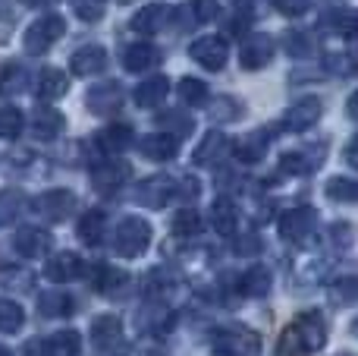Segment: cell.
Masks as SVG:
<instances>
[{"label": "cell", "mask_w": 358, "mask_h": 356, "mask_svg": "<svg viewBox=\"0 0 358 356\" xmlns=\"http://www.w3.org/2000/svg\"><path fill=\"white\" fill-rule=\"evenodd\" d=\"M324 344H327V322L317 309H308V313H299L283 331L277 356H308L317 353Z\"/></svg>", "instance_id": "1"}, {"label": "cell", "mask_w": 358, "mask_h": 356, "mask_svg": "<svg viewBox=\"0 0 358 356\" xmlns=\"http://www.w3.org/2000/svg\"><path fill=\"white\" fill-rule=\"evenodd\" d=\"M210 353L214 356H258L261 334L245 325H223L210 334Z\"/></svg>", "instance_id": "2"}, {"label": "cell", "mask_w": 358, "mask_h": 356, "mask_svg": "<svg viewBox=\"0 0 358 356\" xmlns=\"http://www.w3.org/2000/svg\"><path fill=\"white\" fill-rule=\"evenodd\" d=\"M113 246L123 259H138L151 246V224L145 218H136V214L123 218L113 231Z\"/></svg>", "instance_id": "3"}, {"label": "cell", "mask_w": 358, "mask_h": 356, "mask_svg": "<svg viewBox=\"0 0 358 356\" xmlns=\"http://www.w3.org/2000/svg\"><path fill=\"white\" fill-rule=\"evenodd\" d=\"M92 347L98 356H120L126 350L123 322L117 315H98L92 322Z\"/></svg>", "instance_id": "4"}, {"label": "cell", "mask_w": 358, "mask_h": 356, "mask_svg": "<svg viewBox=\"0 0 358 356\" xmlns=\"http://www.w3.org/2000/svg\"><path fill=\"white\" fill-rule=\"evenodd\" d=\"M66 32V22H63V16H41L38 22H31L29 29H25V38H22V48L25 54H44V50L50 48V44L57 41V38Z\"/></svg>", "instance_id": "5"}, {"label": "cell", "mask_w": 358, "mask_h": 356, "mask_svg": "<svg viewBox=\"0 0 358 356\" xmlns=\"http://www.w3.org/2000/svg\"><path fill=\"white\" fill-rule=\"evenodd\" d=\"M189 57L195 63H201L204 69H214L217 73V69H223V63H227L229 48L220 35H201L189 44Z\"/></svg>", "instance_id": "6"}, {"label": "cell", "mask_w": 358, "mask_h": 356, "mask_svg": "<svg viewBox=\"0 0 358 356\" xmlns=\"http://www.w3.org/2000/svg\"><path fill=\"white\" fill-rule=\"evenodd\" d=\"M76 212V196L69 189H48L35 199V214L44 221H63Z\"/></svg>", "instance_id": "7"}, {"label": "cell", "mask_w": 358, "mask_h": 356, "mask_svg": "<svg viewBox=\"0 0 358 356\" xmlns=\"http://www.w3.org/2000/svg\"><path fill=\"white\" fill-rule=\"evenodd\" d=\"M315 208H289L286 214H280V237L289 240V243H302L311 231H315Z\"/></svg>", "instance_id": "8"}, {"label": "cell", "mask_w": 358, "mask_h": 356, "mask_svg": "<svg viewBox=\"0 0 358 356\" xmlns=\"http://www.w3.org/2000/svg\"><path fill=\"white\" fill-rule=\"evenodd\" d=\"M13 246H16V252L19 256H25V259H38V256H44V252L54 246V237H50L44 227H19L16 231V240H13Z\"/></svg>", "instance_id": "9"}, {"label": "cell", "mask_w": 358, "mask_h": 356, "mask_svg": "<svg viewBox=\"0 0 358 356\" xmlns=\"http://www.w3.org/2000/svg\"><path fill=\"white\" fill-rule=\"evenodd\" d=\"M170 196H176L173 180H170V177H161V174L142 180L136 189V202L145 208H164V202H167Z\"/></svg>", "instance_id": "10"}, {"label": "cell", "mask_w": 358, "mask_h": 356, "mask_svg": "<svg viewBox=\"0 0 358 356\" xmlns=\"http://www.w3.org/2000/svg\"><path fill=\"white\" fill-rule=\"evenodd\" d=\"M132 177V167L126 161H104L92 170V186L98 193H113Z\"/></svg>", "instance_id": "11"}, {"label": "cell", "mask_w": 358, "mask_h": 356, "mask_svg": "<svg viewBox=\"0 0 358 356\" xmlns=\"http://www.w3.org/2000/svg\"><path fill=\"white\" fill-rule=\"evenodd\" d=\"M82 271H85V265H82V259L76 256V252H57V256H50L48 265H44V278L54 284L76 281V278H82Z\"/></svg>", "instance_id": "12"}, {"label": "cell", "mask_w": 358, "mask_h": 356, "mask_svg": "<svg viewBox=\"0 0 358 356\" xmlns=\"http://www.w3.org/2000/svg\"><path fill=\"white\" fill-rule=\"evenodd\" d=\"M317 117H321V101H317L315 95H308V98H299L296 104L286 111L283 126H286L289 132H305L308 126H315Z\"/></svg>", "instance_id": "13"}, {"label": "cell", "mask_w": 358, "mask_h": 356, "mask_svg": "<svg viewBox=\"0 0 358 356\" xmlns=\"http://www.w3.org/2000/svg\"><path fill=\"white\" fill-rule=\"evenodd\" d=\"M273 57V41L267 35H245V41H242L239 48V63L245 69H261L267 67Z\"/></svg>", "instance_id": "14"}, {"label": "cell", "mask_w": 358, "mask_h": 356, "mask_svg": "<svg viewBox=\"0 0 358 356\" xmlns=\"http://www.w3.org/2000/svg\"><path fill=\"white\" fill-rule=\"evenodd\" d=\"M85 104L92 114H110L123 104V92H120L117 82H101V85H92L85 95Z\"/></svg>", "instance_id": "15"}, {"label": "cell", "mask_w": 358, "mask_h": 356, "mask_svg": "<svg viewBox=\"0 0 358 356\" xmlns=\"http://www.w3.org/2000/svg\"><path fill=\"white\" fill-rule=\"evenodd\" d=\"M138 151L145 158H151V161H170L179 151V139L170 136V132H151V136L138 139Z\"/></svg>", "instance_id": "16"}, {"label": "cell", "mask_w": 358, "mask_h": 356, "mask_svg": "<svg viewBox=\"0 0 358 356\" xmlns=\"http://www.w3.org/2000/svg\"><path fill=\"white\" fill-rule=\"evenodd\" d=\"M69 67H73L76 76H98L101 69H107V50L101 44H85L73 54Z\"/></svg>", "instance_id": "17"}, {"label": "cell", "mask_w": 358, "mask_h": 356, "mask_svg": "<svg viewBox=\"0 0 358 356\" xmlns=\"http://www.w3.org/2000/svg\"><path fill=\"white\" fill-rule=\"evenodd\" d=\"M157 60H161V50H157L151 41L129 44L123 54V67L129 69V73H145V69H151Z\"/></svg>", "instance_id": "18"}, {"label": "cell", "mask_w": 358, "mask_h": 356, "mask_svg": "<svg viewBox=\"0 0 358 356\" xmlns=\"http://www.w3.org/2000/svg\"><path fill=\"white\" fill-rule=\"evenodd\" d=\"M79 347H82L79 331H73V328H66V331H57L54 338L41 341V347H38V353H41V356H79Z\"/></svg>", "instance_id": "19"}, {"label": "cell", "mask_w": 358, "mask_h": 356, "mask_svg": "<svg viewBox=\"0 0 358 356\" xmlns=\"http://www.w3.org/2000/svg\"><path fill=\"white\" fill-rule=\"evenodd\" d=\"M98 145L107 151V155H120V151H126L129 145H136V139H132V126H126V123L104 126V130L98 132Z\"/></svg>", "instance_id": "20"}, {"label": "cell", "mask_w": 358, "mask_h": 356, "mask_svg": "<svg viewBox=\"0 0 358 356\" xmlns=\"http://www.w3.org/2000/svg\"><path fill=\"white\" fill-rule=\"evenodd\" d=\"M167 19H170L167 6L151 4V6H142V10L132 16V29H136L138 35H155V32L164 29V22H167Z\"/></svg>", "instance_id": "21"}, {"label": "cell", "mask_w": 358, "mask_h": 356, "mask_svg": "<svg viewBox=\"0 0 358 356\" xmlns=\"http://www.w3.org/2000/svg\"><path fill=\"white\" fill-rule=\"evenodd\" d=\"M210 224H214V231L220 233V237H233L236 227H239V212H236L233 202L217 199L214 205H210Z\"/></svg>", "instance_id": "22"}, {"label": "cell", "mask_w": 358, "mask_h": 356, "mask_svg": "<svg viewBox=\"0 0 358 356\" xmlns=\"http://www.w3.org/2000/svg\"><path fill=\"white\" fill-rule=\"evenodd\" d=\"M167 92H170L167 76H155V79H145L142 85L136 88V104H138V107H157V104H164Z\"/></svg>", "instance_id": "23"}, {"label": "cell", "mask_w": 358, "mask_h": 356, "mask_svg": "<svg viewBox=\"0 0 358 356\" xmlns=\"http://www.w3.org/2000/svg\"><path fill=\"white\" fill-rule=\"evenodd\" d=\"M31 130H35L38 139H54V136H60V130H63V114L54 111V107H38L35 117H31Z\"/></svg>", "instance_id": "24"}, {"label": "cell", "mask_w": 358, "mask_h": 356, "mask_svg": "<svg viewBox=\"0 0 358 356\" xmlns=\"http://www.w3.org/2000/svg\"><path fill=\"white\" fill-rule=\"evenodd\" d=\"M227 149H229L227 136H220V132H208V136L201 139V145L195 149L192 161L195 164H214V161H220V158L227 155Z\"/></svg>", "instance_id": "25"}, {"label": "cell", "mask_w": 358, "mask_h": 356, "mask_svg": "<svg viewBox=\"0 0 358 356\" xmlns=\"http://www.w3.org/2000/svg\"><path fill=\"white\" fill-rule=\"evenodd\" d=\"M66 88H69V79L63 69H44V73L38 76V98H44V101L63 98Z\"/></svg>", "instance_id": "26"}, {"label": "cell", "mask_w": 358, "mask_h": 356, "mask_svg": "<svg viewBox=\"0 0 358 356\" xmlns=\"http://www.w3.org/2000/svg\"><path fill=\"white\" fill-rule=\"evenodd\" d=\"M267 290H271V271L261 268V265L248 268L245 275L239 278V294L242 296H267Z\"/></svg>", "instance_id": "27"}, {"label": "cell", "mask_w": 358, "mask_h": 356, "mask_svg": "<svg viewBox=\"0 0 358 356\" xmlns=\"http://www.w3.org/2000/svg\"><path fill=\"white\" fill-rule=\"evenodd\" d=\"M104 231H107L104 212H88V214H82L79 227H76L79 240H82V243H88V246H98L101 240H104Z\"/></svg>", "instance_id": "28"}, {"label": "cell", "mask_w": 358, "mask_h": 356, "mask_svg": "<svg viewBox=\"0 0 358 356\" xmlns=\"http://www.w3.org/2000/svg\"><path fill=\"white\" fill-rule=\"evenodd\" d=\"M264 151H267V132H248L242 142H236V158L239 161H245V164H255V161H261L264 158Z\"/></svg>", "instance_id": "29"}, {"label": "cell", "mask_w": 358, "mask_h": 356, "mask_svg": "<svg viewBox=\"0 0 358 356\" xmlns=\"http://www.w3.org/2000/svg\"><path fill=\"white\" fill-rule=\"evenodd\" d=\"M38 313L54 319V315H66L73 313V300L66 294H57V290H48V294H38Z\"/></svg>", "instance_id": "30"}, {"label": "cell", "mask_w": 358, "mask_h": 356, "mask_svg": "<svg viewBox=\"0 0 358 356\" xmlns=\"http://www.w3.org/2000/svg\"><path fill=\"white\" fill-rule=\"evenodd\" d=\"M126 281H129V275L120 268H110V265H101V268L94 271V290H98V294H113V290L126 287Z\"/></svg>", "instance_id": "31"}, {"label": "cell", "mask_w": 358, "mask_h": 356, "mask_svg": "<svg viewBox=\"0 0 358 356\" xmlns=\"http://www.w3.org/2000/svg\"><path fill=\"white\" fill-rule=\"evenodd\" d=\"M22 319H25V313H22V306H19V303L0 300V331H3V334L19 331V328H22Z\"/></svg>", "instance_id": "32"}, {"label": "cell", "mask_w": 358, "mask_h": 356, "mask_svg": "<svg viewBox=\"0 0 358 356\" xmlns=\"http://www.w3.org/2000/svg\"><path fill=\"white\" fill-rule=\"evenodd\" d=\"M19 212H22V193H16V189H0V227L13 224Z\"/></svg>", "instance_id": "33"}, {"label": "cell", "mask_w": 358, "mask_h": 356, "mask_svg": "<svg viewBox=\"0 0 358 356\" xmlns=\"http://www.w3.org/2000/svg\"><path fill=\"white\" fill-rule=\"evenodd\" d=\"M25 126V117L19 107H0V139H16Z\"/></svg>", "instance_id": "34"}, {"label": "cell", "mask_w": 358, "mask_h": 356, "mask_svg": "<svg viewBox=\"0 0 358 356\" xmlns=\"http://www.w3.org/2000/svg\"><path fill=\"white\" fill-rule=\"evenodd\" d=\"M321 161H315V155L311 151H286L283 155V170L286 174H308V170H315Z\"/></svg>", "instance_id": "35"}, {"label": "cell", "mask_w": 358, "mask_h": 356, "mask_svg": "<svg viewBox=\"0 0 358 356\" xmlns=\"http://www.w3.org/2000/svg\"><path fill=\"white\" fill-rule=\"evenodd\" d=\"M327 196L334 202H355V196H358V186H355V180H349V177H334V180H327Z\"/></svg>", "instance_id": "36"}, {"label": "cell", "mask_w": 358, "mask_h": 356, "mask_svg": "<svg viewBox=\"0 0 358 356\" xmlns=\"http://www.w3.org/2000/svg\"><path fill=\"white\" fill-rule=\"evenodd\" d=\"M198 231H201V214L192 212V208L176 212V218H173V233L176 237H195Z\"/></svg>", "instance_id": "37"}, {"label": "cell", "mask_w": 358, "mask_h": 356, "mask_svg": "<svg viewBox=\"0 0 358 356\" xmlns=\"http://www.w3.org/2000/svg\"><path fill=\"white\" fill-rule=\"evenodd\" d=\"M179 98H182L189 107H198L208 101V85H204L201 79H182L179 82Z\"/></svg>", "instance_id": "38"}, {"label": "cell", "mask_w": 358, "mask_h": 356, "mask_svg": "<svg viewBox=\"0 0 358 356\" xmlns=\"http://www.w3.org/2000/svg\"><path fill=\"white\" fill-rule=\"evenodd\" d=\"M25 85H29V73H25L22 67H6L3 69V79H0V92L3 95H19Z\"/></svg>", "instance_id": "39"}, {"label": "cell", "mask_w": 358, "mask_h": 356, "mask_svg": "<svg viewBox=\"0 0 358 356\" xmlns=\"http://www.w3.org/2000/svg\"><path fill=\"white\" fill-rule=\"evenodd\" d=\"M324 22L336 25V32H340L343 38H352L355 35V13L352 10H336L334 16H327Z\"/></svg>", "instance_id": "40"}, {"label": "cell", "mask_w": 358, "mask_h": 356, "mask_svg": "<svg viewBox=\"0 0 358 356\" xmlns=\"http://www.w3.org/2000/svg\"><path fill=\"white\" fill-rule=\"evenodd\" d=\"M210 114H214L220 123H227V120H236V117H239V101H236V98H214V104H210Z\"/></svg>", "instance_id": "41"}, {"label": "cell", "mask_w": 358, "mask_h": 356, "mask_svg": "<svg viewBox=\"0 0 358 356\" xmlns=\"http://www.w3.org/2000/svg\"><path fill=\"white\" fill-rule=\"evenodd\" d=\"M217 13H220L217 0H192V16L198 22H210V19H217Z\"/></svg>", "instance_id": "42"}, {"label": "cell", "mask_w": 358, "mask_h": 356, "mask_svg": "<svg viewBox=\"0 0 358 356\" xmlns=\"http://www.w3.org/2000/svg\"><path fill=\"white\" fill-rule=\"evenodd\" d=\"M273 6H277L283 16H305V13L311 10V0H273Z\"/></svg>", "instance_id": "43"}, {"label": "cell", "mask_w": 358, "mask_h": 356, "mask_svg": "<svg viewBox=\"0 0 358 356\" xmlns=\"http://www.w3.org/2000/svg\"><path fill=\"white\" fill-rule=\"evenodd\" d=\"M101 6H104V0H76L79 16L82 19H92V22H94V19H101V13H104Z\"/></svg>", "instance_id": "44"}, {"label": "cell", "mask_w": 358, "mask_h": 356, "mask_svg": "<svg viewBox=\"0 0 358 356\" xmlns=\"http://www.w3.org/2000/svg\"><path fill=\"white\" fill-rule=\"evenodd\" d=\"M161 126H176L179 132H192V117H182V114H164L161 117Z\"/></svg>", "instance_id": "45"}, {"label": "cell", "mask_w": 358, "mask_h": 356, "mask_svg": "<svg viewBox=\"0 0 358 356\" xmlns=\"http://www.w3.org/2000/svg\"><path fill=\"white\" fill-rule=\"evenodd\" d=\"M286 50L296 57H302L305 50H308V41H305L302 32H289V35H286Z\"/></svg>", "instance_id": "46"}, {"label": "cell", "mask_w": 358, "mask_h": 356, "mask_svg": "<svg viewBox=\"0 0 358 356\" xmlns=\"http://www.w3.org/2000/svg\"><path fill=\"white\" fill-rule=\"evenodd\" d=\"M236 252H242V256H248V252H258V240L248 237V240H242V243H236Z\"/></svg>", "instance_id": "47"}, {"label": "cell", "mask_w": 358, "mask_h": 356, "mask_svg": "<svg viewBox=\"0 0 358 356\" xmlns=\"http://www.w3.org/2000/svg\"><path fill=\"white\" fill-rule=\"evenodd\" d=\"M346 164H349V167H355V164H358V161H355V139L346 145Z\"/></svg>", "instance_id": "48"}, {"label": "cell", "mask_w": 358, "mask_h": 356, "mask_svg": "<svg viewBox=\"0 0 358 356\" xmlns=\"http://www.w3.org/2000/svg\"><path fill=\"white\" fill-rule=\"evenodd\" d=\"M10 16V0H0V19Z\"/></svg>", "instance_id": "49"}, {"label": "cell", "mask_w": 358, "mask_h": 356, "mask_svg": "<svg viewBox=\"0 0 358 356\" xmlns=\"http://www.w3.org/2000/svg\"><path fill=\"white\" fill-rule=\"evenodd\" d=\"M22 4H29V6H48V4H54V0H22Z\"/></svg>", "instance_id": "50"}, {"label": "cell", "mask_w": 358, "mask_h": 356, "mask_svg": "<svg viewBox=\"0 0 358 356\" xmlns=\"http://www.w3.org/2000/svg\"><path fill=\"white\" fill-rule=\"evenodd\" d=\"M0 356H13V353H10V347H3V344H0Z\"/></svg>", "instance_id": "51"}, {"label": "cell", "mask_w": 358, "mask_h": 356, "mask_svg": "<svg viewBox=\"0 0 358 356\" xmlns=\"http://www.w3.org/2000/svg\"><path fill=\"white\" fill-rule=\"evenodd\" d=\"M233 4H236V6H248V4H252V0H233Z\"/></svg>", "instance_id": "52"}, {"label": "cell", "mask_w": 358, "mask_h": 356, "mask_svg": "<svg viewBox=\"0 0 358 356\" xmlns=\"http://www.w3.org/2000/svg\"><path fill=\"white\" fill-rule=\"evenodd\" d=\"M120 4H129V0H120Z\"/></svg>", "instance_id": "53"}, {"label": "cell", "mask_w": 358, "mask_h": 356, "mask_svg": "<svg viewBox=\"0 0 358 356\" xmlns=\"http://www.w3.org/2000/svg\"><path fill=\"white\" fill-rule=\"evenodd\" d=\"M343 356H352V353H343Z\"/></svg>", "instance_id": "54"}]
</instances>
